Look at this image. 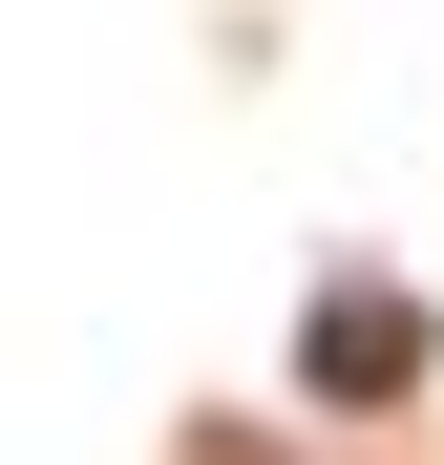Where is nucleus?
<instances>
[{
	"instance_id": "nucleus-1",
	"label": "nucleus",
	"mask_w": 444,
	"mask_h": 465,
	"mask_svg": "<svg viewBox=\"0 0 444 465\" xmlns=\"http://www.w3.org/2000/svg\"><path fill=\"white\" fill-rule=\"evenodd\" d=\"M296 381H318V402H402V381H423V318H402L381 275H339L318 339H296Z\"/></svg>"
}]
</instances>
